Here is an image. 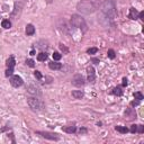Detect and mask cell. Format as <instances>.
<instances>
[{
    "label": "cell",
    "mask_w": 144,
    "mask_h": 144,
    "mask_svg": "<svg viewBox=\"0 0 144 144\" xmlns=\"http://www.w3.org/2000/svg\"><path fill=\"white\" fill-rule=\"evenodd\" d=\"M99 0H81L77 6V9L81 14L85 15H90V14L95 13L96 10L99 8Z\"/></svg>",
    "instance_id": "cell-1"
},
{
    "label": "cell",
    "mask_w": 144,
    "mask_h": 144,
    "mask_svg": "<svg viewBox=\"0 0 144 144\" xmlns=\"http://www.w3.org/2000/svg\"><path fill=\"white\" fill-rule=\"evenodd\" d=\"M101 11L107 17L114 18L116 16V3L114 0H104L101 3Z\"/></svg>",
    "instance_id": "cell-2"
},
{
    "label": "cell",
    "mask_w": 144,
    "mask_h": 144,
    "mask_svg": "<svg viewBox=\"0 0 144 144\" xmlns=\"http://www.w3.org/2000/svg\"><path fill=\"white\" fill-rule=\"evenodd\" d=\"M27 102H28V106L33 110L38 111V110H42L43 108H44V102L39 98H37V97H29V98H27Z\"/></svg>",
    "instance_id": "cell-3"
},
{
    "label": "cell",
    "mask_w": 144,
    "mask_h": 144,
    "mask_svg": "<svg viewBox=\"0 0 144 144\" xmlns=\"http://www.w3.org/2000/svg\"><path fill=\"white\" fill-rule=\"evenodd\" d=\"M71 24H72V26L77 27V28H80L83 32L87 30V24H86L85 19L81 16H79V15H73L71 17Z\"/></svg>",
    "instance_id": "cell-4"
},
{
    "label": "cell",
    "mask_w": 144,
    "mask_h": 144,
    "mask_svg": "<svg viewBox=\"0 0 144 144\" xmlns=\"http://www.w3.org/2000/svg\"><path fill=\"white\" fill-rule=\"evenodd\" d=\"M36 133L41 135L42 137L51 140V141H59L60 140L59 134H56V133H50V132H36Z\"/></svg>",
    "instance_id": "cell-5"
},
{
    "label": "cell",
    "mask_w": 144,
    "mask_h": 144,
    "mask_svg": "<svg viewBox=\"0 0 144 144\" xmlns=\"http://www.w3.org/2000/svg\"><path fill=\"white\" fill-rule=\"evenodd\" d=\"M72 85L75 86V87H81V86L85 85V78L81 74H75L72 78Z\"/></svg>",
    "instance_id": "cell-6"
},
{
    "label": "cell",
    "mask_w": 144,
    "mask_h": 144,
    "mask_svg": "<svg viewBox=\"0 0 144 144\" xmlns=\"http://www.w3.org/2000/svg\"><path fill=\"white\" fill-rule=\"evenodd\" d=\"M10 83H11L13 87L18 88V87H20V86H23L24 81L19 75H11V78H10Z\"/></svg>",
    "instance_id": "cell-7"
},
{
    "label": "cell",
    "mask_w": 144,
    "mask_h": 144,
    "mask_svg": "<svg viewBox=\"0 0 144 144\" xmlns=\"http://www.w3.org/2000/svg\"><path fill=\"white\" fill-rule=\"evenodd\" d=\"M87 72H88V81L89 82H94L96 79V72H95V69L92 68V66H89L88 69H87Z\"/></svg>",
    "instance_id": "cell-8"
},
{
    "label": "cell",
    "mask_w": 144,
    "mask_h": 144,
    "mask_svg": "<svg viewBox=\"0 0 144 144\" xmlns=\"http://www.w3.org/2000/svg\"><path fill=\"white\" fill-rule=\"evenodd\" d=\"M28 92L29 94H32V95H37V96H39L41 95V90H39V88L37 87V86H28Z\"/></svg>",
    "instance_id": "cell-9"
},
{
    "label": "cell",
    "mask_w": 144,
    "mask_h": 144,
    "mask_svg": "<svg viewBox=\"0 0 144 144\" xmlns=\"http://www.w3.org/2000/svg\"><path fill=\"white\" fill-rule=\"evenodd\" d=\"M62 131L65 132V133H69V134H72V133H75L77 127L73 126V125H70V126H64V127H62Z\"/></svg>",
    "instance_id": "cell-10"
},
{
    "label": "cell",
    "mask_w": 144,
    "mask_h": 144,
    "mask_svg": "<svg viewBox=\"0 0 144 144\" xmlns=\"http://www.w3.org/2000/svg\"><path fill=\"white\" fill-rule=\"evenodd\" d=\"M130 18L131 19H137L138 18V13H137V10L135 9V8H131L130 9Z\"/></svg>",
    "instance_id": "cell-11"
},
{
    "label": "cell",
    "mask_w": 144,
    "mask_h": 144,
    "mask_svg": "<svg viewBox=\"0 0 144 144\" xmlns=\"http://www.w3.org/2000/svg\"><path fill=\"white\" fill-rule=\"evenodd\" d=\"M49 66H50V69H52V70H60L61 68H62V64L61 63H58V62H51L49 64Z\"/></svg>",
    "instance_id": "cell-12"
},
{
    "label": "cell",
    "mask_w": 144,
    "mask_h": 144,
    "mask_svg": "<svg viewBox=\"0 0 144 144\" xmlns=\"http://www.w3.org/2000/svg\"><path fill=\"white\" fill-rule=\"evenodd\" d=\"M72 97L75 99H81L83 97V92L81 90H74V91H72Z\"/></svg>",
    "instance_id": "cell-13"
},
{
    "label": "cell",
    "mask_w": 144,
    "mask_h": 144,
    "mask_svg": "<svg viewBox=\"0 0 144 144\" xmlns=\"http://www.w3.org/2000/svg\"><path fill=\"white\" fill-rule=\"evenodd\" d=\"M35 33V27L32 25V24H28L26 26V34L27 35H33V34Z\"/></svg>",
    "instance_id": "cell-14"
},
{
    "label": "cell",
    "mask_w": 144,
    "mask_h": 144,
    "mask_svg": "<svg viewBox=\"0 0 144 144\" xmlns=\"http://www.w3.org/2000/svg\"><path fill=\"white\" fill-rule=\"evenodd\" d=\"M15 63H16V61H15V59H14V56H10L9 59L7 60V66L8 68H13L14 69V66H15Z\"/></svg>",
    "instance_id": "cell-15"
},
{
    "label": "cell",
    "mask_w": 144,
    "mask_h": 144,
    "mask_svg": "<svg viewBox=\"0 0 144 144\" xmlns=\"http://www.w3.org/2000/svg\"><path fill=\"white\" fill-rule=\"evenodd\" d=\"M115 130L117 132H119V133H122V134H126L128 132V128H126L125 126H116Z\"/></svg>",
    "instance_id": "cell-16"
},
{
    "label": "cell",
    "mask_w": 144,
    "mask_h": 144,
    "mask_svg": "<svg viewBox=\"0 0 144 144\" xmlns=\"http://www.w3.org/2000/svg\"><path fill=\"white\" fill-rule=\"evenodd\" d=\"M46 59H47V54H46L45 52H41L38 55H37V60H38V61H41V62L45 61Z\"/></svg>",
    "instance_id": "cell-17"
},
{
    "label": "cell",
    "mask_w": 144,
    "mask_h": 144,
    "mask_svg": "<svg viewBox=\"0 0 144 144\" xmlns=\"http://www.w3.org/2000/svg\"><path fill=\"white\" fill-rule=\"evenodd\" d=\"M1 26H2L3 28L8 29V28H10V27H11V23H10V20H8V19H3L2 23H1Z\"/></svg>",
    "instance_id": "cell-18"
},
{
    "label": "cell",
    "mask_w": 144,
    "mask_h": 144,
    "mask_svg": "<svg viewBox=\"0 0 144 144\" xmlns=\"http://www.w3.org/2000/svg\"><path fill=\"white\" fill-rule=\"evenodd\" d=\"M113 94H114L115 96H122L123 95V90H122L121 87H116V88H114V90H113Z\"/></svg>",
    "instance_id": "cell-19"
},
{
    "label": "cell",
    "mask_w": 144,
    "mask_h": 144,
    "mask_svg": "<svg viewBox=\"0 0 144 144\" xmlns=\"http://www.w3.org/2000/svg\"><path fill=\"white\" fill-rule=\"evenodd\" d=\"M97 52H98V49H97V47H90V49L87 50V53H88V54H96Z\"/></svg>",
    "instance_id": "cell-20"
},
{
    "label": "cell",
    "mask_w": 144,
    "mask_h": 144,
    "mask_svg": "<svg viewBox=\"0 0 144 144\" xmlns=\"http://www.w3.org/2000/svg\"><path fill=\"white\" fill-rule=\"evenodd\" d=\"M134 97H135V99H136V100H140V101H141L142 99L144 98L143 95H142L141 92H135V94H134Z\"/></svg>",
    "instance_id": "cell-21"
},
{
    "label": "cell",
    "mask_w": 144,
    "mask_h": 144,
    "mask_svg": "<svg viewBox=\"0 0 144 144\" xmlns=\"http://www.w3.org/2000/svg\"><path fill=\"white\" fill-rule=\"evenodd\" d=\"M108 58L109 59H115V51L114 50H108Z\"/></svg>",
    "instance_id": "cell-22"
},
{
    "label": "cell",
    "mask_w": 144,
    "mask_h": 144,
    "mask_svg": "<svg viewBox=\"0 0 144 144\" xmlns=\"http://www.w3.org/2000/svg\"><path fill=\"white\" fill-rule=\"evenodd\" d=\"M61 58H62V55H61L59 52H54V54H53V59L55 60V61H59Z\"/></svg>",
    "instance_id": "cell-23"
},
{
    "label": "cell",
    "mask_w": 144,
    "mask_h": 144,
    "mask_svg": "<svg viewBox=\"0 0 144 144\" xmlns=\"http://www.w3.org/2000/svg\"><path fill=\"white\" fill-rule=\"evenodd\" d=\"M13 73H14V69H13V68H8L7 71H6V77H11Z\"/></svg>",
    "instance_id": "cell-24"
},
{
    "label": "cell",
    "mask_w": 144,
    "mask_h": 144,
    "mask_svg": "<svg viewBox=\"0 0 144 144\" xmlns=\"http://www.w3.org/2000/svg\"><path fill=\"white\" fill-rule=\"evenodd\" d=\"M26 64L28 66H30V68H34V65H35V62H34L33 60L28 59V60H26Z\"/></svg>",
    "instance_id": "cell-25"
},
{
    "label": "cell",
    "mask_w": 144,
    "mask_h": 144,
    "mask_svg": "<svg viewBox=\"0 0 144 144\" xmlns=\"http://www.w3.org/2000/svg\"><path fill=\"white\" fill-rule=\"evenodd\" d=\"M136 132H138V133H144V126L143 125H137V130H136Z\"/></svg>",
    "instance_id": "cell-26"
},
{
    "label": "cell",
    "mask_w": 144,
    "mask_h": 144,
    "mask_svg": "<svg viewBox=\"0 0 144 144\" xmlns=\"http://www.w3.org/2000/svg\"><path fill=\"white\" fill-rule=\"evenodd\" d=\"M34 75H35L36 79H38V80L42 79V73H41L39 71H35V72H34Z\"/></svg>",
    "instance_id": "cell-27"
},
{
    "label": "cell",
    "mask_w": 144,
    "mask_h": 144,
    "mask_svg": "<svg viewBox=\"0 0 144 144\" xmlns=\"http://www.w3.org/2000/svg\"><path fill=\"white\" fill-rule=\"evenodd\" d=\"M60 49L62 50V51H63L64 53H68V52H69V50L66 49V47H65L64 45H63V44H60Z\"/></svg>",
    "instance_id": "cell-28"
},
{
    "label": "cell",
    "mask_w": 144,
    "mask_h": 144,
    "mask_svg": "<svg viewBox=\"0 0 144 144\" xmlns=\"http://www.w3.org/2000/svg\"><path fill=\"white\" fill-rule=\"evenodd\" d=\"M136 130H137V125H132L131 126V132L132 133H136Z\"/></svg>",
    "instance_id": "cell-29"
},
{
    "label": "cell",
    "mask_w": 144,
    "mask_h": 144,
    "mask_svg": "<svg viewBox=\"0 0 144 144\" xmlns=\"http://www.w3.org/2000/svg\"><path fill=\"white\" fill-rule=\"evenodd\" d=\"M138 104H140V100H136V101L134 100V101L131 102V106L132 107H135V106H138Z\"/></svg>",
    "instance_id": "cell-30"
},
{
    "label": "cell",
    "mask_w": 144,
    "mask_h": 144,
    "mask_svg": "<svg viewBox=\"0 0 144 144\" xmlns=\"http://www.w3.org/2000/svg\"><path fill=\"white\" fill-rule=\"evenodd\" d=\"M138 18L142 20H144V11H141V13H138Z\"/></svg>",
    "instance_id": "cell-31"
},
{
    "label": "cell",
    "mask_w": 144,
    "mask_h": 144,
    "mask_svg": "<svg viewBox=\"0 0 144 144\" xmlns=\"http://www.w3.org/2000/svg\"><path fill=\"white\" fill-rule=\"evenodd\" d=\"M127 79L126 78H123V87H126V86H127Z\"/></svg>",
    "instance_id": "cell-32"
},
{
    "label": "cell",
    "mask_w": 144,
    "mask_h": 144,
    "mask_svg": "<svg viewBox=\"0 0 144 144\" xmlns=\"http://www.w3.org/2000/svg\"><path fill=\"white\" fill-rule=\"evenodd\" d=\"M91 62L95 63V64H98V63H99V59H96V58H94V59H91Z\"/></svg>",
    "instance_id": "cell-33"
},
{
    "label": "cell",
    "mask_w": 144,
    "mask_h": 144,
    "mask_svg": "<svg viewBox=\"0 0 144 144\" xmlns=\"http://www.w3.org/2000/svg\"><path fill=\"white\" fill-rule=\"evenodd\" d=\"M86 132H87V130H85V128H82V130H80V134H81V133H86Z\"/></svg>",
    "instance_id": "cell-34"
},
{
    "label": "cell",
    "mask_w": 144,
    "mask_h": 144,
    "mask_svg": "<svg viewBox=\"0 0 144 144\" xmlns=\"http://www.w3.org/2000/svg\"><path fill=\"white\" fill-rule=\"evenodd\" d=\"M34 54H35V51H34V50H33V51L30 52V55H34Z\"/></svg>",
    "instance_id": "cell-35"
}]
</instances>
